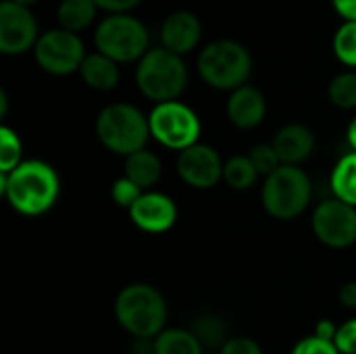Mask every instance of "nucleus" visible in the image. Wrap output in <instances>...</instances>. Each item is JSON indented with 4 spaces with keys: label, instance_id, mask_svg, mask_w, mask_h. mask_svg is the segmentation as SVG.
<instances>
[{
    "label": "nucleus",
    "instance_id": "obj_1",
    "mask_svg": "<svg viewBox=\"0 0 356 354\" xmlns=\"http://www.w3.org/2000/svg\"><path fill=\"white\" fill-rule=\"evenodd\" d=\"M0 192L17 213L38 217L54 207L60 194V177L46 161H23L10 173H2Z\"/></svg>",
    "mask_w": 356,
    "mask_h": 354
},
{
    "label": "nucleus",
    "instance_id": "obj_2",
    "mask_svg": "<svg viewBox=\"0 0 356 354\" xmlns=\"http://www.w3.org/2000/svg\"><path fill=\"white\" fill-rule=\"evenodd\" d=\"M167 303L150 284H129L115 300V317L119 325L134 338L154 340L167 323Z\"/></svg>",
    "mask_w": 356,
    "mask_h": 354
},
{
    "label": "nucleus",
    "instance_id": "obj_3",
    "mask_svg": "<svg viewBox=\"0 0 356 354\" xmlns=\"http://www.w3.org/2000/svg\"><path fill=\"white\" fill-rule=\"evenodd\" d=\"M96 136L104 148L127 159L129 154L144 150L150 138V123L134 104L115 102L98 113Z\"/></svg>",
    "mask_w": 356,
    "mask_h": 354
},
{
    "label": "nucleus",
    "instance_id": "obj_4",
    "mask_svg": "<svg viewBox=\"0 0 356 354\" xmlns=\"http://www.w3.org/2000/svg\"><path fill=\"white\" fill-rule=\"evenodd\" d=\"M136 83L148 100L156 104L171 102L186 90L188 67L179 54L167 48H152L138 63Z\"/></svg>",
    "mask_w": 356,
    "mask_h": 354
},
{
    "label": "nucleus",
    "instance_id": "obj_5",
    "mask_svg": "<svg viewBox=\"0 0 356 354\" xmlns=\"http://www.w3.org/2000/svg\"><path fill=\"white\" fill-rule=\"evenodd\" d=\"M313 198V184L305 169L294 165H282L269 177H265L261 200L265 211L282 221L302 215Z\"/></svg>",
    "mask_w": 356,
    "mask_h": 354
},
{
    "label": "nucleus",
    "instance_id": "obj_6",
    "mask_svg": "<svg viewBox=\"0 0 356 354\" xmlns=\"http://www.w3.org/2000/svg\"><path fill=\"white\" fill-rule=\"evenodd\" d=\"M200 77L215 90H238L252 73L250 52L234 40L211 42L198 56Z\"/></svg>",
    "mask_w": 356,
    "mask_h": 354
},
{
    "label": "nucleus",
    "instance_id": "obj_7",
    "mask_svg": "<svg viewBox=\"0 0 356 354\" xmlns=\"http://www.w3.org/2000/svg\"><path fill=\"white\" fill-rule=\"evenodd\" d=\"M94 42L98 52L115 63H131L148 52V29L131 15H111L96 27Z\"/></svg>",
    "mask_w": 356,
    "mask_h": 354
},
{
    "label": "nucleus",
    "instance_id": "obj_8",
    "mask_svg": "<svg viewBox=\"0 0 356 354\" xmlns=\"http://www.w3.org/2000/svg\"><path fill=\"white\" fill-rule=\"evenodd\" d=\"M148 123H150V136L159 144L179 152L198 144V136L202 129L198 115L179 100L156 104L150 111Z\"/></svg>",
    "mask_w": 356,
    "mask_h": 354
},
{
    "label": "nucleus",
    "instance_id": "obj_9",
    "mask_svg": "<svg viewBox=\"0 0 356 354\" xmlns=\"http://www.w3.org/2000/svg\"><path fill=\"white\" fill-rule=\"evenodd\" d=\"M35 61L52 75H69L81 69L86 50L77 33L58 27L40 35L35 44Z\"/></svg>",
    "mask_w": 356,
    "mask_h": 354
},
{
    "label": "nucleus",
    "instance_id": "obj_10",
    "mask_svg": "<svg viewBox=\"0 0 356 354\" xmlns=\"http://www.w3.org/2000/svg\"><path fill=\"white\" fill-rule=\"evenodd\" d=\"M313 234L330 248H348L356 242V207L338 198L317 204L311 217Z\"/></svg>",
    "mask_w": 356,
    "mask_h": 354
},
{
    "label": "nucleus",
    "instance_id": "obj_11",
    "mask_svg": "<svg viewBox=\"0 0 356 354\" xmlns=\"http://www.w3.org/2000/svg\"><path fill=\"white\" fill-rule=\"evenodd\" d=\"M38 21L27 6L13 0L0 2V50L21 54L38 44Z\"/></svg>",
    "mask_w": 356,
    "mask_h": 354
},
{
    "label": "nucleus",
    "instance_id": "obj_12",
    "mask_svg": "<svg viewBox=\"0 0 356 354\" xmlns=\"http://www.w3.org/2000/svg\"><path fill=\"white\" fill-rule=\"evenodd\" d=\"M223 167L219 152L209 144H194L179 152L175 169L177 175L196 190H211L223 179Z\"/></svg>",
    "mask_w": 356,
    "mask_h": 354
},
{
    "label": "nucleus",
    "instance_id": "obj_13",
    "mask_svg": "<svg viewBox=\"0 0 356 354\" xmlns=\"http://www.w3.org/2000/svg\"><path fill=\"white\" fill-rule=\"evenodd\" d=\"M129 219L142 232L163 234L177 221V207L171 196L163 192H144L129 209Z\"/></svg>",
    "mask_w": 356,
    "mask_h": 354
},
{
    "label": "nucleus",
    "instance_id": "obj_14",
    "mask_svg": "<svg viewBox=\"0 0 356 354\" xmlns=\"http://www.w3.org/2000/svg\"><path fill=\"white\" fill-rule=\"evenodd\" d=\"M202 35V25L198 17L190 10H175L171 13L161 27V42L163 48L175 52V54H186L196 48L198 40Z\"/></svg>",
    "mask_w": 356,
    "mask_h": 354
},
{
    "label": "nucleus",
    "instance_id": "obj_15",
    "mask_svg": "<svg viewBox=\"0 0 356 354\" xmlns=\"http://www.w3.org/2000/svg\"><path fill=\"white\" fill-rule=\"evenodd\" d=\"M271 144H273L282 165L298 167L300 163H305L313 154L315 134L302 123H290L275 134Z\"/></svg>",
    "mask_w": 356,
    "mask_h": 354
},
{
    "label": "nucleus",
    "instance_id": "obj_16",
    "mask_svg": "<svg viewBox=\"0 0 356 354\" xmlns=\"http://www.w3.org/2000/svg\"><path fill=\"white\" fill-rule=\"evenodd\" d=\"M267 113V102L261 90L252 86H242L232 92L227 100V119L240 129H254L263 123Z\"/></svg>",
    "mask_w": 356,
    "mask_h": 354
},
{
    "label": "nucleus",
    "instance_id": "obj_17",
    "mask_svg": "<svg viewBox=\"0 0 356 354\" xmlns=\"http://www.w3.org/2000/svg\"><path fill=\"white\" fill-rule=\"evenodd\" d=\"M81 79L92 88V90H113L119 83V67L113 58L104 56V54H90L86 56L81 69Z\"/></svg>",
    "mask_w": 356,
    "mask_h": 354
},
{
    "label": "nucleus",
    "instance_id": "obj_18",
    "mask_svg": "<svg viewBox=\"0 0 356 354\" xmlns=\"http://www.w3.org/2000/svg\"><path fill=\"white\" fill-rule=\"evenodd\" d=\"M127 179H131L138 188H150L154 186L163 175V163L161 159L150 150H138L125 159V173Z\"/></svg>",
    "mask_w": 356,
    "mask_h": 354
},
{
    "label": "nucleus",
    "instance_id": "obj_19",
    "mask_svg": "<svg viewBox=\"0 0 356 354\" xmlns=\"http://www.w3.org/2000/svg\"><path fill=\"white\" fill-rule=\"evenodd\" d=\"M330 188L334 198L356 207V152L344 154L334 171H332V179H330Z\"/></svg>",
    "mask_w": 356,
    "mask_h": 354
},
{
    "label": "nucleus",
    "instance_id": "obj_20",
    "mask_svg": "<svg viewBox=\"0 0 356 354\" xmlns=\"http://www.w3.org/2000/svg\"><path fill=\"white\" fill-rule=\"evenodd\" d=\"M96 2L94 0H63L56 10V19L60 29L71 33H79L81 29L90 27L96 17Z\"/></svg>",
    "mask_w": 356,
    "mask_h": 354
},
{
    "label": "nucleus",
    "instance_id": "obj_21",
    "mask_svg": "<svg viewBox=\"0 0 356 354\" xmlns=\"http://www.w3.org/2000/svg\"><path fill=\"white\" fill-rule=\"evenodd\" d=\"M154 354H204V348L192 330L171 328L154 338Z\"/></svg>",
    "mask_w": 356,
    "mask_h": 354
},
{
    "label": "nucleus",
    "instance_id": "obj_22",
    "mask_svg": "<svg viewBox=\"0 0 356 354\" xmlns=\"http://www.w3.org/2000/svg\"><path fill=\"white\" fill-rule=\"evenodd\" d=\"M190 330L198 338V342L202 344L204 351H217V348L221 351L225 346V342L229 340L225 321L213 313H204V315L196 317Z\"/></svg>",
    "mask_w": 356,
    "mask_h": 354
},
{
    "label": "nucleus",
    "instance_id": "obj_23",
    "mask_svg": "<svg viewBox=\"0 0 356 354\" xmlns=\"http://www.w3.org/2000/svg\"><path fill=\"white\" fill-rule=\"evenodd\" d=\"M259 179L250 156H232L223 167V182L234 190H250Z\"/></svg>",
    "mask_w": 356,
    "mask_h": 354
},
{
    "label": "nucleus",
    "instance_id": "obj_24",
    "mask_svg": "<svg viewBox=\"0 0 356 354\" xmlns=\"http://www.w3.org/2000/svg\"><path fill=\"white\" fill-rule=\"evenodd\" d=\"M327 96L332 100L334 106L350 111L356 108V73H340L338 77L332 79L330 88H327Z\"/></svg>",
    "mask_w": 356,
    "mask_h": 354
},
{
    "label": "nucleus",
    "instance_id": "obj_25",
    "mask_svg": "<svg viewBox=\"0 0 356 354\" xmlns=\"http://www.w3.org/2000/svg\"><path fill=\"white\" fill-rule=\"evenodd\" d=\"M21 152H23V146H21L17 131L2 125L0 127V173H10L13 169H17L23 163Z\"/></svg>",
    "mask_w": 356,
    "mask_h": 354
},
{
    "label": "nucleus",
    "instance_id": "obj_26",
    "mask_svg": "<svg viewBox=\"0 0 356 354\" xmlns=\"http://www.w3.org/2000/svg\"><path fill=\"white\" fill-rule=\"evenodd\" d=\"M334 52L344 65L356 67V21H346L336 31V35H334Z\"/></svg>",
    "mask_w": 356,
    "mask_h": 354
},
{
    "label": "nucleus",
    "instance_id": "obj_27",
    "mask_svg": "<svg viewBox=\"0 0 356 354\" xmlns=\"http://www.w3.org/2000/svg\"><path fill=\"white\" fill-rule=\"evenodd\" d=\"M248 156H250L254 169L259 171V175H265V177H269L273 171H277L282 167V161H280L273 144H257Z\"/></svg>",
    "mask_w": 356,
    "mask_h": 354
},
{
    "label": "nucleus",
    "instance_id": "obj_28",
    "mask_svg": "<svg viewBox=\"0 0 356 354\" xmlns=\"http://www.w3.org/2000/svg\"><path fill=\"white\" fill-rule=\"evenodd\" d=\"M142 194H144V190L138 188V186H136L131 179H127L125 175L119 177V179H115L113 186H111V198H113V202L119 204V207H123V209H127V211L134 207V202H136Z\"/></svg>",
    "mask_w": 356,
    "mask_h": 354
},
{
    "label": "nucleus",
    "instance_id": "obj_29",
    "mask_svg": "<svg viewBox=\"0 0 356 354\" xmlns=\"http://www.w3.org/2000/svg\"><path fill=\"white\" fill-rule=\"evenodd\" d=\"M292 354H340V351L336 348L334 342L330 340H323V338H317L315 334L300 340L294 348Z\"/></svg>",
    "mask_w": 356,
    "mask_h": 354
},
{
    "label": "nucleus",
    "instance_id": "obj_30",
    "mask_svg": "<svg viewBox=\"0 0 356 354\" xmlns=\"http://www.w3.org/2000/svg\"><path fill=\"white\" fill-rule=\"evenodd\" d=\"M334 344L340 354H356V319H350L338 328Z\"/></svg>",
    "mask_w": 356,
    "mask_h": 354
},
{
    "label": "nucleus",
    "instance_id": "obj_31",
    "mask_svg": "<svg viewBox=\"0 0 356 354\" xmlns=\"http://www.w3.org/2000/svg\"><path fill=\"white\" fill-rule=\"evenodd\" d=\"M219 354H263L261 346L246 336H236L225 342V346L219 351Z\"/></svg>",
    "mask_w": 356,
    "mask_h": 354
},
{
    "label": "nucleus",
    "instance_id": "obj_32",
    "mask_svg": "<svg viewBox=\"0 0 356 354\" xmlns=\"http://www.w3.org/2000/svg\"><path fill=\"white\" fill-rule=\"evenodd\" d=\"M96 6H100L102 10H108L111 15H121L129 8H134L140 0H94Z\"/></svg>",
    "mask_w": 356,
    "mask_h": 354
},
{
    "label": "nucleus",
    "instance_id": "obj_33",
    "mask_svg": "<svg viewBox=\"0 0 356 354\" xmlns=\"http://www.w3.org/2000/svg\"><path fill=\"white\" fill-rule=\"evenodd\" d=\"M342 307L346 309H356V282H348L340 288V294H338Z\"/></svg>",
    "mask_w": 356,
    "mask_h": 354
},
{
    "label": "nucleus",
    "instance_id": "obj_34",
    "mask_svg": "<svg viewBox=\"0 0 356 354\" xmlns=\"http://www.w3.org/2000/svg\"><path fill=\"white\" fill-rule=\"evenodd\" d=\"M336 334H338V328H336L330 319L319 321L317 328H315V336H317V338H323V340H330V342L336 340Z\"/></svg>",
    "mask_w": 356,
    "mask_h": 354
},
{
    "label": "nucleus",
    "instance_id": "obj_35",
    "mask_svg": "<svg viewBox=\"0 0 356 354\" xmlns=\"http://www.w3.org/2000/svg\"><path fill=\"white\" fill-rule=\"evenodd\" d=\"M332 2L346 21H356V0H332Z\"/></svg>",
    "mask_w": 356,
    "mask_h": 354
},
{
    "label": "nucleus",
    "instance_id": "obj_36",
    "mask_svg": "<svg viewBox=\"0 0 356 354\" xmlns=\"http://www.w3.org/2000/svg\"><path fill=\"white\" fill-rule=\"evenodd\" d=\"M129 354H154V340L148 338H134Z\"/></svg>",
    "mask_w": 356,
    "mask_h": 354
},
{
    "label": "nucleus",
    "instance_id": "obj_37",
    "mask_svg": "<svg viewBox=\"0 0 356 354\" xmlns=\"http://www.w3.org/2000/svg\"><path fill=\"white\" fill-rule=\"evenodd\" d=\"M346 140H348V144H350V148H353V152H356V117L350 121V125H348V131H346Z\"/></svg>",
    "mask_w": 356,
    "mask_h": 354
},
{
    "label": "nucleus",
    "instance_id": "obj_38",
    "mask_svg": "<svg viewBox=\"0 0 356 354\" xmlns=\"http://www.w3.org/2000/svg\"><path fill=\"white\" fill-rule=\"evenodd\" d=\"M4 115H6V94L0 92V117H4Z\"/></svg>",
    "mask_w": 356,
    "mask_h": 354
},
{
    "label": "nucleus",
    "instance_id": "obj_39",
    "mask_svg": "<svg viewBox=\"0 0 356 354\" xmlns=\"http://www.w3.org/2000/svg\"><path fill=\"white\" fill-rule=\"evenodd\" d=\"M13 2H17V4H21V6H27V8H29V6L35 4L38 0H13Z\"/></svg>",
    "mask_w": 356,
    "mask_h": 354
},
{
    "label": "nucleus",
    "instance_id": "obj_40",
    "mask_svg": "<svg viewBox=\"0 0 356 354\" xmlns=\"http://www.w3.org/2000/svg\"><path fill=\"white\" fill-rule=\"evenodd\" d=\"M217 354H219V353H217Z\"/></svg>",
    "mask_w": 356,
    "mask_h": 354
}]
</instances>
